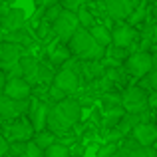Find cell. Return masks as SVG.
<instances>
[{"label": "cell", "instance_id": "1", "mask_svg": "<svg viewBox=\"0 0 157 157\" xmlns=\"http://www.w3.org/2000/svg\"><path fill=\"white\" fill-rule=\"evenodd\" d=\"M82 117V104L72 98H64V100L56 101L50 111H48V121L46 127L54 131L56 135L68 133Z\"/></svg>", "mask_w": 157, "mask_h": 157}, {"label": "cell", "instance_id": "2", "mask_svg": "<svg viewBox=\"0 0 157 157\" xmlns=\"http://www.w3.org/2000/svg\"><path fill=\"white\" fill-rule=\"evenodd\" d=\"M68 46H70V50H72V56L80 58V60H88V62L104 60L105 52H107V48L100 46V44L96 42V38L90 34V30H86V28H82V26L76 30V34L72 36Z\"/></svg>", "mask_w": 157, "mask_h": 157}, {"label": "cell", "instance_id": "3", "mask_svg": "<svg viewBox=\"0 0 157 157\" xmlns=\"http://www.w3.org/2000/svg\"><path fill=\"white\" fill-rule=\"evenodd\" d=\"M80 28V22H78V14L72 10H62V14L58 16L52 22V34L56 36L60 42L68 44L72 40V36L76 34V30Z\"/></svg>", "mask_w": 157, "mask_h": 157}, {"label": "cell", "instance_id": "4", "mask_svg": "<svg viewBox=\"0 0 157 157\" xmlns=\"http://www.w3.org/2000/svg\"><path fill=\"white\" fill-rule=\"evenodd\" d=\"M147 96L149 94L141 88V86H131L121 94V107L129 113H137V111H147Z\"/></svg>", "mask_w": 157, "mask_h": 157}, {"label": "cell", "instance_id": "5", "mask_svg": "<svg viewBox=\"0 0 157 157\" xmlns=\"http://www.w3.org/2000/svg\"><path fill=\"white\" fill-rule=\"evenodd\" d=\"M155 66L153 62V54L147 52V50H139L133 52L131 56H127L125 60V70L135 78H143L151 72V68Z\"/></svg>", "mask_w": 157, "mask_h": 157}, {"label": "cell", "instance_id": "6", "mask_svg": "<svg viewBox=\"0 0 157 157\" xmlns=\"http://www.w3.org/2000/svg\"><path fill=\"white\" fill-rule=\"evenodd\" d=\"M80 78L82 76L76 72V70L64 66V68L54 76V86H58V88H60L62 92H66V94H76L78 90H80Z\"/></svg>", "mask_w": 157, "mask_h": 157}, {"label": "cell", "instance_id": "7", "mask_svg": "<svg viewBox=\"0 0 157 157\" xmlns=\"http://www.w3.org/2000/svg\"><path fill=\"white\" fill-rule=\"evenodd\" d=\"M34 133H36V129H34L30 119L20 117V119H16L12 125H8L6 139L8 141H30V139L34 137Z\"/></svg>", "mask_w": 157, "mask_h": 157}, {"label": "cell", "instance_id": "8", "mask_svg": "<svg viewBox=\"0 0 157 157\" xmlns=\"http://www.w3.org/2000/svg\"><path fill=\"white\" fill-rule=\"evenodd\" d=\"M22 58V46L10 40H0V68L8 70L10 66L18 64Z\"/></svg>", "mask_w": 157, "mask_h": 157}, {"label": "cell", "instance_id": "9", "mask_svg": "<svg viewBox=\"0 0 157 157\" xmlns=\"http://www.w3.org/2000/svg\"><path fill=\"white\" fill-rule=\"evenodd\" d=\"M2 94L12 100H28L32 94V84L26 82L24 78H8Z\"/></svg>", "mask_w": 157, "mask_h": 157}, {"label": "cell", "instance_id": "10", "mask_svg": "<svg viewBox=\"0 0 157 157\" xmlns=\"http://www.w3.org/2000/svg\"><path fill=\"white\" fill-rule=\"evenodd\" d=\"M135 40V28L129 22H117L115 28L111 30V44L119 48H129L131 42Z\"/></svg>", "mask_w": 157, "mask_h": 157}, {"label": "cell", "instance_id": "11", "mask_svg": "<svg viewBox=\"0 0 157 157\" xmlns=\"http://www.w3.org/2000/svg\"><path fill=\"white\" fill-rule=\"evenodd\" d=\"M28 109V100H12V98L0 94V115L4 119H14Z\"/></svg>", "mask_w": 157, "mask_h": 157}, {"label": "cell", "instance_id": "12", "mask_svg": "<svg viewBox=\"0 0 157 157\" xmlns=\"http://www.w3.org/2000/svg\"><path fill=\"white\" fill-rule=\"evenodd\" d=\"M133 12V4L131 0H107L105 2V14L115 22H123L129 18Z\"/></svg>", "mask_w": 157, "mask_h": 157}, {"label": "cell", "instance_id": "13", "mask_svg": "<svg viewBox=\"0 0 157 157\" xmlns=\"http://www.w3.org/2000/svg\"><path fill=\"white\" fill-rule=\"evenodd\" d=\"M131 137L139 143V145H153L157 141V125L151 121H143L131 129Z\"/></svg>", "mask_w": 157, "mask_h": 157}, {"label": "cell", "instance_id": "14", "mask_svg": "<svg viewBox=\"0 0 157 157\" xmlns=\"http://www.w3.org/2000/svg\"><path fill=\"white\" fill-rule=\"evenodd\" d=\"M26 24V12L22 8H8V12L2 16V26H4V32H14V30H20L24 28Z\"/></svg>", "mask_w": 157, "mask_h": 157}, {"label": "cell", "instance_id": "15", "mask_svg": "<svg viewBox=\"0 0 157 157\" xmlns=\"http://www.w3.org/2000/svg\"><path fill=\"white\" fill-rule=\"evenodd\" d=\"M48 111H50V107L46 104H42V101H32L30 105V121L32 125H34L36 131H42L44 127H46V121H48Z\"/></svg>", "mask_w": 157, "mask_h": 157}, {"label": "cell", "instance_id": "16", "mask_svg": "<svg viewBox=\"0 0 157 157\" xmlns=\"http://www.w3.org/2000/svg\"><path fill=\"white\" fill-rule=\"evenodd\" d=\"M20 68H22V78L30 84H38V70L40 62L34 56H22L20 58Z\"/></svg>", "mask_w": 157, "mask_h": 157}, {"label": "cell", "instance_id": "17", "mask_svg": "<svg viewBox=\"0 0 157 157\" xmlns=\"http://www.w3.org/2000/svg\"><path fill=\"white\" fill-rule=\"evenodd\" d=\"M147 117H149V111H137V113H129V111H127V115H123L121 121L117 123V129L121 131V133H125V131L133 129V127L139 125V123L149 121Z\"/></svg>", "mask_w": 157, "mask_h": 157}, {"label": "cell", "instance_id": "18", "mask_svg": "<svg viewBox=\"0 0 157 157\" xmlns=\"http://www.w3.org/2000/svg\"><path fill=\"white\" fill-rule=\"evenodd\" d=\"M90 34H92L94 38H96V42L104 48H107L111 44V32L107 30L105 26H101V24H94V26L90 28Z\"/></svg>", "mask_w": 157, "mask_h": 157}, {"label": "cell", "instance_id": "19", "mask_svg": "<svg viewBox=\"0 0 157 157\" xmlns=\"http://www.w3.org/2000/svg\"><path fill=\"white\" fill-rule=\"evenodd\" d=\"M32 141L36 143L38 147H42V149H48V147L52 145V143H56V133L50 129H42V131H36L34 137H32Z\"/></svg>", "mask_w": 157, "mask_h": 157}, {"label": "cell", "instance_id": "20", "mask_svg": "<svg viewBox=\"0 0 157 157\" xmlns=\"http://www.w3.org/2000/svg\"><path fill=\"white\" fill-rule=\"evenodd\" d=\"M72 58V50H70V46H58L56 50H52V64L54 66H64L66 62Z\"/></svg>", "mask_w": 157, "mask_h": 157}, {"label": "cell", "instance_id": "21", "mask_svg": "<svg viewBox=\"0 0 157 157\" xmlns=\"http://www.w3.org/2000/svg\"><path fill=\"white\" fill-rule=\"evenodd\" d=\"M44 157H72V153L64 143H52L48 149H44Z\"/></svg>", "mask_w": 157, "mask_h": 157}, {"label": "cell", "instance_id": "22", "mask_svg": "<svg viewBox=\"0 0 157 157\" xmlns=\"http://www.w3.org/2000/svg\"><path fill=\"white\" fill-rule=\"evenodd\" d=\"M76 14H78V22H80V26H82V28L90 30V28L94 26V14H92V12H90L88 8L84 6V4H82V6L78 8Z\"/></svg>", "mask_w": 157, "mask_h": 157}, {"label": "cell", "instance_id": "23", "mask_svg": "<svg viewBox=\"0 0 157 157\" xmlns=\"http://www.w3.org/2000/svg\"><path fill=\"white\" fill-rule=\"evenodd\" d=\"M123 117V109L121 105L119 107H107V113H105V125L107 127H117V123L121 121Z\"/></svg>", "mask_w": 157, "mask_h": 157}, {"label": "cell", "instance_id": "24", "mask_svg": "<svg viewBox=\"0 0 157 157\" xmlns=\"http://www.w3.org/2000/svg\"><path fill=\"white\" fill-rule=\"evenodd\" d=\"M54 76L56 74L52 72L48 66L40 64V70H38V84H44V86H52L54 84Z\"/></svg>", "mask_w": 157, "mask_h": 157}, {"label": "cell", "instance_id": "25", "mask_svg": "<svg viewBox=\"0 0 157 157\" xmlns=\"http://www.w3.org/2000/svg\"><path fill=\"white\" fill-rule=\"evenodd\" d=\"M127 157H157V149L153 145H139L133 151H129Z\"/></svg>", "mask_w": 157, "mask_h": 157}, {"label": "cell", "instance_id": "26", "mask_svg": "<svg viewBox=\"0 0 157 157\" xmlns=\"http://www.w3.org/2000/svg\"><path fill=\"white\" fill-rule=\"evenodd\" d=\"M62 10H64V6H62V4H54V6H50V8H46V14H44V20H48V22H54V20L58 18V16L62 14Z\"/></svg>", "mask_w": 157, "mask_h": 157}, {"label": "cell", "instance_id": "27", "mask_svg": "<svg viewBox=\"0 0 157 157\" xmlns=\"http://www.w3.org/2000/svg\"><path fill=\"white\" fill-rule=\"evenodd\" d=\"M26 157H44V149L30 139V141H26Z\"/></svg>", "mask_w": 157, "mask_h": 157}, {"label": "cell", "instance_id": "28", "mask_svg": "<svg viewBox=\"0 0 157 157\" xmlns=\"http://www.w3.org/2000/svg\"><path fill=\"white\" fill-rule=\"evenodd\" d=\"M105 54H111L109 58H113V60H127V48H119V46H111V50L109 52H105Z\"/></svg>", "mask_w": 157, "mask_h": 157}, {"label": "cell", "instance_id": "29", "mask_svg": "<svg viewBox=\"0 0 157 157\" xmlns=\"http://www.w3.org/2000/svg\"><path fill=\"white\" fill-rule=\"evenodd\" d=\"M115 153H117V147L113 143H107V145H104L98 151V157H115Z\"/></svg>", "mask_w": 157, "mask_h": 157}, {"label": "cell", "instance_id": "30", "mask_svg": "<svg viewBox=\"0 0 157 157\" xmlns=\"http://www.w3.org/2000/svg\"><path fill=\"white\" fill-rule=\"evenodd\" d=\"M60 4L66 8V10H72V12H78V8L84 4V0H60Z\"/></svg>", "mask_w": 157, "mask_h": 157}, {"label": "cell", "instance_id": "31", "mask_svg": "<svg viewBox=\"0 0 157 157\" xmlns=\"http://www.w3.org/2000/svg\"><path fill=\"white\" fill-rule=\"evenodd\" d=\"M50 98H52L54 101H60V100H64V98H68V94L62 92L58 86H54V84H52V86H50Z\"/></svg>", "mask_w": 157, "mask_h": 157}, {"label": "cell", "instance_id": "32", "mask_svg": "<svg viewBox=\"0 0 157 157\" xmlns=\"http://www.w3.org/2000/svg\"><path fill=\"white\" fill-rule=\"evenodd\" d=\"M147 86L151 90H157V64L151 68V72L147 74Z\"/></svg>", "mask_w": 157, "mask_h": 157}, {"label": "cell", "instance_id": "33", "mask_svg": "<svg viewBox=\"0 0 157 157\" xmlns=\"http://www.w3.org/2000/svg\"><path fill=\"white\" fill-rule=\"evenodd\" d=\"M8 149H10V141H8L4 135H0V157H4L8 153Z\"/></svg>", "mask_w": 157, "mask_h": 157}, {"label": "cell", "instance_id": "34", "mask_svg": "<svg viewBox=\"0 0 157 157\" xmlns=\"http://www.w3.org/2000/svg\"><path fill=\"white\" fill-rule=\"evenodd\" d=\"M34 4L38 8H50V6H54V4H60V0H34Z\"/></svg>", "mask_w": 157, "mask_h": 157}, {"label": "cell", "instance_id": "35", "mask_svg": "<svg viewBox=\"0 0 157 157\" xmlns=\"http://www.w3.org/2000/svg\"><path fill=\"white\" fill-rule=\"evenodd\" d=\"M147 105H149V109H157V90L147 96Z\"/></svg>", "mask_w": 157, "mask_h": 157}, {"label": "cell", "instance_id": "36", "mask_svg": "<svg viewBox=\"0 0 157 157\" xmlns=\"http://www.w3.org/2000/svg\"><path fill=\"white\" fill-rule=\"evenodd\" d=\"M6 82H8V76H6V72L0 68V94L4 92V86H6Z\"/></svg>", "mask_w": 157, "mask_h": 157}, {"label": "cell", "instance_id": "37", "mask_svg": "<svg viewBox=\"0 0 157 157\" xmlns=\"http://www.w3.org/2000/svg\"><path fill=\"white\" fill-rule=\"evenodd\" d=\"M4 34H6V32H4V26H2V18H0V40L4 38Z\"/></svg>", "mask_w": 157, "mask_h": 157}, {"label": "cell", "instance_id": "38", "mask_svg": "<svg viewBox=\"0 0 157 157\" xmlns=\"http://www.w3.org/2000/svg\"><path fill=\"white\" fill-rule=\"evenodd\" d=\"M153 18H155V24H157V6H155V10H153Z\"/></svg>", "mask_w": 157, "mask_h": 157}, {"label": "cell", "instance_id": "39", "mask_svg": "<svg viewBox=\"0 0 157 157\" xmlns=\"http://www.w3.org/2000/svg\"><path fill=\"white\" fill-rule=\"evenodd\" d=\"M4 2H6V4H14L16 0H4Z\"/></svg>", "mask_w": 157, "mask_h": 157}, {"label": "cell", "instance_id": "40", "mask_svg": "<svg viewBox=\"0 0 157 157\" xmlns=\"http://www.w3.org/2000/svg\"><path fill=\"white\" fill-rule=\"evenodd\" d=\"M155 125H157V115H155Z\"/></svg>", "mask_w": 157, "mask_h": 157}, {"label": "cell", "instance_id": "41", "mask_svg": "<svg viewBox=\"0 0 157 157\" xmlns=\"http://www.w3.org/2000/svg\"><path fill=\"white\" fill-rule=\"evenodd\" d=\"M100 2H107V0H100Z\"/></svg>", "mask_w": 157, "mask_h": 157}, {"label": "cell", "instance_id": "42", "mask_svg": "<svg viewBox=\"0 0 157 157\" xmlns=\"http://www.w3.org/2000/svg\"><path fill=\"white\" fill-rule=\"evenodd\" d=\"M0 119H2V115H0Z\"/></svg>", "mask_w": 157, "mask_h": 157}]
</instances>
